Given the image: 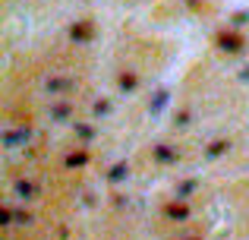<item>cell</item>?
Wrapping results in <instances>:
<instances>
[{
  "mask_svg": "<svg viewBox=\"0 0 249 240\" xmlns=\"http://www.w3.org/2000/svg\"><path fill=\"white\" fill-rule=\"evenodd\" d=\"M221 48L231 51V54H237V51H240V38H233V35H221Z\"/></svg>",
  "mask_w": 249,
  "mask_h": 240,
  "instance_id": "obj_3",
  "label": "cell"
},
{
  "mask_svg": "<svg viewBox=\"0 0 249 240\" xmlns=\"http://www.w3.org/2000/svg\"><path fill=\"white\" fill-rule=\"evenodd\" d=\"M189 240H202V237H189Z\"/></svg>",
  "mask_w": 249,
  "mask_h": 240,
  "instance_id": "obj_8",
  "label": "cell"
},
{
  "mask_svg": "<svg viewBox=\"0 0 249 240\" xmlns=\"http://www.w3.org/2000/svg\"><path fill=\"white\" fill-rule=\"evenodd\" d=\"M19 196L32 199V196H35V186H32V184H19Z\"/></svg>",
  "mask_w": 249,
  "mask_h": 240,
  "instance_id": "obj_7",
  "label": "cell"
},
{
  "mask_svg": "<svg viewBox=\"0 0 249 240\" xmlns=\"http://www.w3.org/2000/svg\"><path fill=\"white\" fill-rule=\"evenodd\" d=\"M164 215L170 218V222H186V218H189V205H183V203H170L167 209H164Z\"/></svg>",
  "mask_w": 249,
  "mask_h": 240,
  "instance_id": "obj_1",
  "label": "cell"
},
{
  "mask_svg": "<svg viewBox=\"0 0 249 240\" xmlns=\"http://www.w3.org/2000/svg\"><path fill=\"white\" fill-rule=\"evenodd\" d=\"M155 158H158L161 165H167V161H174V158H177V152H174L170 146H158V148H155Z\"/></svg>",
  "mask_w": 249,
  "mask_h": 240,
  "instance_id": "obj_2",
  "label": "cell"
},
{
  "mask_svg": "<svg viewBox=\"0 0 249 240\" xmlns=\"http://www.w3.org/2000/svg\"><path fill=\"white\" fill-rule=\"evenodd\" d=\"M227 152V142H214L212 148H208V158H218V155H224Z\"/></svg>",
  "mask_w": 249,
  "mask_h": 240,
  "instance_id": "obj_6",
  "label": "cell"
},
{
  "mask_svg": "<svg viewBox=\"0 0 249 240\" xmlns=\"http://www.w3.org/2000/svg\"><path fill=\"white\" fill-rule=\"evenodd\" d=\"M123 177H126V165L110 167V174H107V180H110V184H117V180H123Z\"/></svg>",
  "mask_w": 249,
  "mask_h": 240,
  "instance_id": "obj_4",
  "label": "cell"
},
{
  "mask_svg": "<svg viewBox=\"0 0 249 240\" xmlns=\"http://www.w3.org/2000/svg\"><path fill=\"white\" fill-rule=\"evenodd\" d=\"M85 161H89V155H85V152H76V155H70V158H67V165L70 167H82Z\"/></svg>",
  "mask_w": 249,
  "mask_h": 240,
  "instance_id": "obj_5",
  "label": "cell"
}]
</instances>
